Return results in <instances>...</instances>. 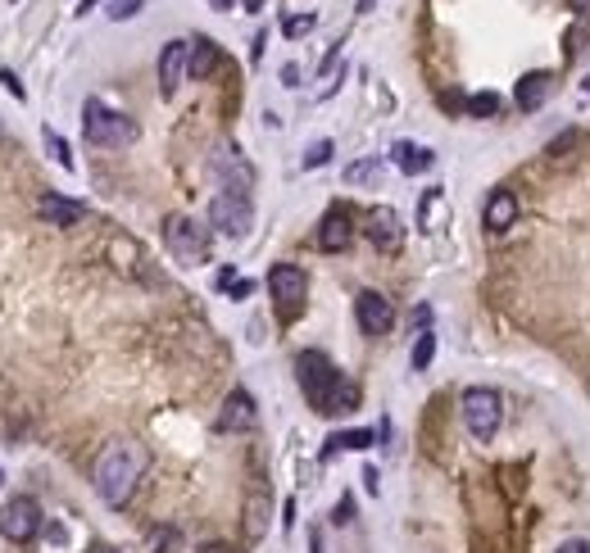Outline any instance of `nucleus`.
I'll return each mask as SVG.
<instances>
[{
  "mask_svg": "<svg viewBox=\"0 0 590 553\" xmlns=\"http://www.w3.org/2000/svg\"><path fill=\"white\" fill-rule=\"evenodd\" d=\"M377 173H382V160L373 154V160H359V164H350V168H345V182H350V186H364V182H373Z\"/></svg>",
  "mask_w": 590,
  "mask_h": 553,
  "instance_id": "nucleus-22",
  "label": "nucleus"
},
{
  "mask_svg": "<svg viewBox=\"0 0 590 553\" xmlns=\"http://www.w3.org/2000/svg\"><path fill=\"white\" fill-rule=\"evenodd\" d=\"M364 231H368V241L377 250H400V241H405V227H400V214L396 209H373Z\"/></svg>",
  "mask_w": 590,
  "mask_h": 553,
  "instance_id": "nucleus-14",
  "label": "nucleus"
},
{
  "mask_svg": "<svg viewBox=\"0 0 590 553\" xmlns=\"http://www.w3.org/2000/svg\"><path fill=\"white\" fill-rule=\"evenodd\" d=\"M36 531H42V508H36L32 495H14L0 503V535L14 540V544H28Z\"/></svg>",
  "mask_w": 590,
  "mask_h": 553,
  "instance_id": "nucleus-8",
  "label": "nucleus"
},
{
  "mask_svg": "<svg viewBox=\"0 0 590 553\" xmlns=\"http://www.w3.org/2000/svg\"><path fill=\"white\" fill-rule=\"evenodd\" d=\"M255 422H259V413H255L250 390H232L223 400V413H218V431H250Z\"/></svg>",
  "mask_w": 590,
  "mask_h": 553,
  "instance_id": "nucleus-13",
  "label": "nucleus"
},
{
  "mask_svg": "<svg viewBox=\"0 0 590 553\" xmlns=\"http://www.w3.org/2000/svg\"><path fill=\"white\" fill-rule=\"evenodd\" d=\"M327 160H332V141H313L304 150V168H323Z\"/></svg>",
  "mask_w": 590,
  "mask_h": 553,
  "instance_id": "nucleus-27",
  "label": "nucleus"
},
{
  "mask_svg": "<svg viewBox=\"0 0 590 553\" xmlns=\"http://www.w3.org/2000/svg\"><path fill=\"white\" fill-rule=\"evenodd\" d=\"M83 132H87V141L96 150H123V145L137 141V123H132V118L109 109V105H100V100L83 105Z\"/></svg>",
  "mask_w": 590,
  "mask_h": 553,
  "instance_id": "nucleus-3",
  "label": "nucleus"
},
{
  "mask_svg": "<svg viewBox=\"0 0 590 553\" xmlns=\"http://www.w3.org/2000/svg\"><path fill=\"white\" fill-rule=\"evenodd\" d=\"M250 535H264V499L250 503Z\"/></svg>",
  "mask_w": 590,
  "mask_h": 553,
  "instance_id": "nucleus-29",
  "label": "nucleus"
},
{
  "mask_svg": "<svg viewBox=\"0 0 590 553\" xmlns=\"http://www.w3.org/2000/svg\"><path fill=\"white\" fill-rule=\"evenodd\" d=\"M354 318H359L364 336H386L390 323H396V308H390V300L382 291H364L359 300H354Z\"/></svg>",
  "mask_w": 590,
  "mask_h": 553,
  "instance_id": "nucleus-10",
  "label": "nucleus"
},
{
  "mask_svg": "<svg viewBox=\"0 0 590 553\" xmlns=\"http://www.w3.org/2000/svg\"><path fill=\"white\" fill-rule=\"evenodd\" d=\"M209 173H214V182H223V191H241L246 195L255 186V168L241 160V150H236V145H214Z\"/></svg>",
  "mask_w": 590,
  "mask_h": 553,
  "instance_id": "nucleus-9",
  "label": "nucleus"
},
{
  "mask_svg": "<svg viewBox=\"0 0 590 553\" xmlns=\"http://www.w3.org/2000/svg\"><path fill=\"white\" fill-rule=\"evenodd\" d=\"M572 10H577L581 19H590V0H572Z\"/></svg>",
  "mask_w": 590,
  "mask_h": 553,
  "instance_id": "nucleus-34",
  "label": "nucleus"
},
{
  "mask_svg": "<svg viewBox=\"0 0 590 553\" xmlns=\"http://www.w3.org/2000/svg\"><path fill=\"white\" fill-rule=\"evenodd\" d=\"M177 544V531H160V535H154V553H169Z\"/></svg>",
  "mask_w": 590,
  "mask_h": 553,
  "instance_id": "nucleus-30",
  "label": "nucleus"
},
{
  "mask_svg": "<svg viewBox=\"0 0 590 553\" xmlns=\"http://www.w3.org/2000/svg\"><path fill=\"white\" fill-rule=\"evenodd\" d=\"M390 160H396V168L405 177H418V173H427L431 164H437V154H431L427 145H413V141H396L390 145Z\"/></svg>",
  "mask_w": 590,
  "mask_h": 553,
  "instance_id": "nucleus-18",
  "label": "nucleus"
},
{
  "mask_svg": "<svg viewBox=\"0 0 590 553\" xmlns=\"http://www.w3.org/2000/svg\"><path fill=\"white\" fill-rule=\"evenodd\" d=\"M577 145V132H563V136H555V145H549V154H563V150H572Z\"/></svg>",
  "mask_w": 590,
  "mask_h": 553,
  "instance_id": "nucleus-31",
  "label": "nucleus"
},
{
  "mask_svg": "<svg viewBox=\"0 0 590 553\" xmlns=\"http://www.w3.org/2000/svg\"><path fill=\"white\" fill-rule=\"evenodd\" d=\"M373 10V0H359V14H368Z\"/></svg>",
  "mask_w": 590,
  "mask_h": 553,
  "instance_id": "nucleus-37",
  "label": "nucleus"
},
{
  "mask_svg": "<svg viewBox=\"0 0 590 553\" xmlns=\"http://www.w3.org/2000/svg\"><path fill=\"white\" fill-rule=\"evenodd\" d=\"M586 100H590V77H586Z\"/></svg>",
  "mask_w": 590,
  "mask_h": 553,
  "instance_id": "nucleus-39",
  "label": "nucleus"
},
{
  "mask_svg": "<svg viewBox=\"0 0 590 553\" xmlns=\"http://www.w3.org/2000/svg\"><path fill=\"white\" fill-rule=\"evenodd\" d=\"M350 518H354V503H350V499H341V503H336V518H332V522L341 526V522H350Z\"/></svg>",
  "mask_w": 590,
  "mask_h": 553,
  "instance_id": "nucleus-32",
  "label": "nucleus"
},
{
  "mask_svg": "<svg viewBox=\"0 0 590 553\" xmlns=\"http://www.w3.org/2000/svg\"><path fill=\"white\" fill-rule=\"evenodd\" d=\"M164 245H169V254H173L177 263H186V268L209 263V231L195 222V218H186V214H169V218H164Z\"/></svg>",
  "mask_w": 590,
  "mask_h": 553,
  "instance_id": "nucleus-4",
  "label": "nucleus"
},
{
  "mask_svg": "<svg viewBox=\"0 0 590 553\" xmlns=\"http://www.w3.org/2000/svg\"><path fill=\"white\" fill-rule=\"evenodd\" d=\"M0 87H5V91H14V100H23L28 91H23V82H19V77L10 73V68H0Z\"/></svg>",
  "mask_w": 590,
  "mask_h": 553,
  "instance_id": "nucleus-28",
  "label": "nucleus"
},
{
  "mask_svg": "<svg viewBox=\"0 0 590 553\" xmlns=\"http://www.w3.org/2000/svg\"><path fill=\"white\" fill-rule=\"evenodd\" d=\"M268 291H272V304H278V313L291 323V318H300V308H304L309 276H304V268H295V263H278V268L268 272Z\"/></svg>",
  "mask_w": 590,
  "mask_h": 553,
  "instance_id": "nucleus-6",
  "label": "nucleus"
},
{
  "mask_svg": "<svg viewBox=\"0 0 590 553\" xmlns=\"http://www.w3.org/2000/svg\"><path fill=\"white\" fill-rule=\"evenodd\" d=\"M295 381L304 390V400L313 404V413H323V417H341L359 404V386L345 381L323 349L295 354Z\"/></svg>",
  "mask_w": 590,
  "mask_h": 553,
  "instance_id": "nucleus-1",
  "label": "nucleus"
},
{
  "mask_svg": "<svg viewBox=\"0 0 590 553\" xmlns=\"http://www.w3.org/2000/svg\"><path fill=\"white\" fill-rule=\"evenodd\" d=\"M218 59H223V51L209 42V36H195V42H191V77H195V82H205V77L218 68Z\"/></svg>",
  "mask_w": 590,
  "mask_h": 553,
  "instance_id": "nucleus-19",
  "label": "nucleus"
},
{
  "mask_svg": "<svg viewBox=\"0 0 590 553\" xmlns=\"http://www.w3.org/2000/svg\"><path fill=\"white\" fill-rule=\"evenodd\" d=\"M559 553H590V540H568L559 544Z\"/></svg>",
  "mask_w": 590,
  "mask_h": 553,
  "instance_id": "nucleus-33",
  "label": "nucleus"
},
{
  "mask_svg": "<svg viewBox=\"0 0 590 553\" xmlns=\"http://www.w3.org/2000/svg\"><path fill=\"white\" fill-rule=\"evenodd\" d=\"M313 553H323V544H319V535H313Z\"/></svg>",
  "mask_w": 590,
  "mask_h": 553,
  "instance_id": "nucleus-38",
  "label": "nucleus"
},
{
  "mask_svg": "<svg viewBox=\"0 0 590 553\" xmlns=\"http://www.w3.org/2000/svg\"><path fill=\"white\" fill-rule=\"evenodd\" d=\"M186 68H191V42H169L160 51V91L164 96H177Z\"/></svg>",
  "mask_w": 590,
  "mask_h": 553,
  "instance_id": "nucleus-11",
  "label": "nucleus"
},
{
  "mask_svg": "<svg viewBox=\"0 0 590 553\" xmlns=\"http://www.w3.org/2000/svg\"><path fill=\"white\" fill-rule=\"evenodd\" d=\"M459 409H463V426H468L477 440H491L495 431H500V422H504V404H500V394H495L491 386H472V390H463Z\"/></svg>",
  "mask_w": 590,
  "mask_h": 553,
  "instance_id": "nucleus-5",
  "label": "nucleus"
},
{
  "mask_svg": "<svg viewBox=\"0 0 590 553\" xmlns=\"http://www.w3.org/2000/svg\"><path fill=\"white\" fill-rule=\"evenodd\" d=\"M373 431H336V436H327V445H323V458H336L341 449H373Z\"/></svg>",
  "mask_w": 590,
  "mask_h": 553,
  "instance_id": "nucleus-20",
  "label": "nucleus"
},
{
  "mask_svg": "<svg viewBox=\"0 0 590 553\" xmlns=\"http://www.w3.org/2000/svg\"><path fill=\"white\" fill-rule=\"evenodd\" d=\"M549 96H555V73H527L523 82H518V91H514V100H518L523 113L540 109Z\"/></svg>",
  "mask_w": 590,
  "mask_h": 553,
  "instance_id": "nucleus-17",
  "label": "nucleus"
},
{
  "mask_svg": "<svg viewBox=\"0 0 590 553\" xmlns=\"http://www.w3.org/2000/svg\"><path fill=\"white\" fill-rule=\"evenodd\" d=\"M482 222H486V231H508L518 222V200H514V191H495L491 200H486V209H482Z\"/></svg>",
  "mask_w": 590,
  "mask_h": 553,
  "instance_id": "nucleus-16",
  "label": "nucleus"
},
{
  "mask_svg": "<svg viewBox=\"0 0 590 553\" xmlns=\"http://www.w3.org/2000/svg\"><path fill=\"white\" fill-rule=\"evenodd\" d=\"M209 5H214V10H232V5H236V0H209Z\"/></svg>",
  "mask_w": 590,
  "mask_h": 553,
  "instance_id": "nucleus-35",
  "label": "nucleus"
},
{
  "mask_svg": "<svg viewBox=\"0 0 590 553\" xmlns=\"http://www.w3.org/2000/svg\"><path fill=\"white\" fill-rule=\"evenodd\" d=\"M350 236H354L350 214H345V209H327V218L319 222V236H313V241H319V250H323V254H336V250H345V245H350Z\"/></svg>",
  "mask_w": 590,
  "mask_h": 553,
  "instance_id": "nucleus-15",
  "label": "nucleus"
},
{
  "mask_svg": "<svg viewBox=\"0 0 590 553\" xmlns=\"http://www.w3.org/2000/svg\"><path fill=\"white\" fill-rule=\"evenodd\" d=\"M91 553H123V549H114V544H96Z\"/></svg>",
  "mask_w": 590,
  "mask_h": 553,
  "instance_id": "nucleus-36",
  "label": "nucleus"
},
{
  "mask_svg": "<svg viewBox=\"0 0 590 553\" xmlns=\"http://www.w3.org/2000/svg\"><path fill=\"white\" fill-rule=\"evenodd\" d=\"M463 109H468L472 118H500V96H495V91H472V96L463 100Z\"/></svg>",
  "mask_w": 590,
  "mask_h": 553,
  "instance_id": "nucleus-21",
  "label": "nucleus"
},
{
  "mask_svg": "<svg viewBox=\"0 0 590 553\" xmlns=\"http://www.w3.org/2000/svg\"><path fill=\"white\" fill-rule=\"evenodd\" d=\"M313 27H319V14H287L282 19V32L291 36V42H295V36H309Z\"/></svg>",
  "mask_w": 590,
  "mask_h": 553,
  "instance_id": "nucleus-25",
  "label": "nucleus"
},
{
  "mask_svg": "<svg viewBox=\"0 0 590 553\" xmlns=\"http://www.w3.org/2000/svg\"><path fill=\"white\" fill-rule=\"evenodd\" d=\"M141 5H146V0H109V19L114 23H123V19H132V14H141Z\"/></svg>",
  "mask_w": 590,
  "mask_h": 553,
  "instance_id": "nucleus-26",
  "label": "nucleus"
},
{
  "mask_svg": "<svg viewBox=\"0 0 590 553\" xmlns=\"http://www.w3.org/2000/svg\"><path fill=\"white\" fill-rule=\"evenodd\" d=\"M431 359H437V336H431V331H418V340H413V368L422 372Z\"/></svg>",
  "mask_w": 590,
  "mask_h": 553,
  "instance_id": "nucleus-24",
  "label": "nucleus"
},
{
  "mask_svg": "<svg viewBox=\"0 0 590 553\" xmlns=\"http://www.w3.org/2000/svg\"><path fill=\"white\" fill-rule=\"evenodd\" d=\"M36 214H42L51 227H77V222L87 218V205H83V200H68V195L46 191L42 200H36Z\"/></svg>",
  "mask_w": 590,
  "mask_h": 553,
  "instance_id": "nucleus-12",
  "label": "nucleus"
},
{
  "mask_svg": "<svg viewBox=\"0 0 590 553\" xmlns=\"http://www.w3.org/2000/svg\"><path fill=\"white\" fill-rule=\"evenodd\" d=\"M141 471H146V449L132 445V440H114L105 445V454L96 458V495L109 503V508H123L141 481Z\"/></svg>",
  "mask_w": 590,
  "mask_h": 553,
  "instance_id": "nucleus-2",
  "label": "nucleus"
},
{
  "mask_svg": "<svg viewBox=\"0 0 590 553\" xmlns=\"http://www.w3.org/2000/svg\"><path fill=\"white\" fill-rule=\"evenodd\" d=\"M255 222V209H250V195L241 191H218L209 200V227L223 231V236H246Z\"/></svg>",
  "mask_w": 590,
  "mask_h": 553,
  "instance_id": "nucleus-7",
  "label": "nucleus"
},
{
  "mask_svg": "<svg viewBox=\"0 0 590 553\" xmlns=\"http://www.w3.org/2000/svg\"><path fill=\"white\" fill-rule=\"evenodd\" d=\"M42 141H46V150L55 154V164H59L64 173H73V154H68V145H64V136H59L55 128H46V132H42Z\"/></svg>",
  "mask_w": 590,
  "mask_h": 553,
  "instance_id": "nucleus-23",
  "label": "nucleus"
}]
</instances>
